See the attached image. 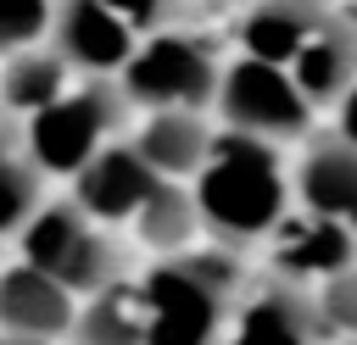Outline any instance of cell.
Segmentation results:
<instances>
[{
    "label": "cell",
    "instance_id": "obj_16",
    "mask_svg": "<svg viewBox=\"0 0 357 345\" xmlns=\"http://www.w3.org/2000/svg\"><path fill=\"white\" fill-rule=\"evenodd\" d=\"M128 228H134V245H145L151 256L195 250V245L206 239V217H201L195 184H173V178H162L156 195L139 206V217H134Z\"/></svg>",
    "mask_w": 357,
    "mask_h": 345
},
{
    "label": "cell",
    "instance_id": "obj_15",
    "mask_svg": "<svg viewBox=\"0 0 357 345\" xmlns=\"http://www.w3.org/2000/svg\"><path fill=\"white\" fill-rule=\"evenodd\" d=\"M145 339H151V312H145L139 278H117V284L84 295L78 323L67 334V345H145Z\"/></svg>",
    "mask_w": 357,
    "mask_h": 345
},
{
    "label": "cell",
    "instance_id": "obj_26",
    "mask_svg": "<svg viewBox=\"0 0 357 345\" xmlns=\"http://www.w3.org/2000/svg\"><path fill=\"white\" fill-rule=\"evenodd\" d=\"M340 345H357V339H340Z\"/></svg>",
    "mask_w": 357,
    "mask_h": 345
},
{
    "label": "cell",
    "instance_id": "obj_4",
    "mask_svg": "<svg viewBox=\"0 0 357 345\" xmlns=\"http://www.w3.org/2000/svg\"><path fill=\"white\" fill-rule=\"evenodd\" d=\"M223 56L212 39H201L195 28L173 22V28H156V33H139V50L134 61L117 72L123 95L134 100V111H212L218 106V89H223Z\"/></svg>",
    "mask_w": 357,
    "mask_h": 345
},
{
    "label": "cell",
    "instance_id": "obj_5",
    "mask_svg": "<svg viewBox=\"0 0 357 345\" xmlns=\"http://www.w3.org/2000/svg\"><path fill=\"white\" fill-rule=\"evenodd\" d=\"M11 256L56 273L67 289L78 295H95L117 278H128V250L117 245V234L106 223H95L73 195L67 200H50L17 239H11Z\"/></svg>",
    "mask_w": 357,
    "mask_h": 345
},
{
    "label": "cell",
    "instance_id": "obj_20",
    "mask_svg": "<svg viewBox=\"0 0 357 345\" xmlns=\"http://www.w3.org/2000/svg\"><path fill=\"white\" fill-rule=\"evenodd\" d=\"M318 306H324L335 339H357V262L346 273H335V278L318 284Z\"/></svg>",
    "mask_w": 357,
    "mask_h": 345
},
{
    "label": "cell",
    "instance_id": "obj_25",
    "mask_svg": "<svg viewBox=\"0 0 357 345\" xmlns=\"http://www.w3.org/2000/svg\"><path fill=\"white\" fill-rule=\"evenodd\" d=\"M206 6H234V0H206Z\"/></svg>",
    "mask_w": 357,
    "mask_h": 345
},
{
    "label": "cell",
    "instance_id": "obj_10",
    "mask_svg": "<svg viewBox=\"0 0 357 345\" xmlns=\"http://www.w3.org/2000/svg\"><path fill=\"white\" fill-rule=\"evenodd\" d=\"M50 45L84 78H117L134 61V50H139V28L128 17H117L106 0H61Z\"/></svg>",
    "mask_w": 357,
    "mask_h": 345
},
{
    "label": "cell",
    "instance_id": "obj_11",
    "mask_svg": "<svg viewBox=\"0 0 357 345\" xmlns=\"http://www.w3.org/2000/svg\"><path fill=\"white\" fill-rule=\"evenodd\" d=\"M351 262H357V228H346L324 211H307V206H296L268 239V273H284L301 284H324V278L346 273Z\"/></svg>",
    "mask_w": 357,
    "mask_h": 345
},
{
    "label": "cell",
    "instance_id": "obj_24",
    "mask_svg": "<svg viewBox=\"0 0 357 345\" xmlns=\"http://www.w3.org/2000/svg\"><path fill=\"white\" fill-rule=\"evenodd\" d=\"M223 345H251V339H245V334H234V328H229V339H223Z\"/></svg>",
    "mask_w": 357,
    "mask_h": 345
},
{
    "label": "cell",
    "instance_id": "obj_21",
    "mask_svg": "<svg viewBox=\"0 0 357 345\" xmlns=\"http://www.w3.org/2000/svg\"><path fill=\"white\" fill-rule=\"evenodd\" d=\"M117 17H128L139 33H156V28H173L184 22V0H106Z\"/></svg>",
    "mask_w": 357,
    "mask_h": 345
},
{
    "label": "cell",
    "instance_id": "obj_14",
    "mask_svg": "<svg viewBox=\"0 0 357 345\" xmlns=\"http://www.w3.org/2000/svg\"><path fill=\"white\" fill-rule=\"evenodd\" d=\"M329 17L335 11L324 0H251V11L240 17V33L234 39H240L245 56H262V61L290 67Z\"/></svg>",
    "mask_w": 357,
    "mask_h": 345
},
{
    "label": "cell",
    "instance_id": "obj_9",
    "mask_svg": "<svg viewBox=\"0 0 357 345\" xmlns=\"http://www.w3.org/2000/svg\"><path fill=\"white\" fill-rule=\"evenodd\" d=\"M78 306H84V295L67 289L56 273H45L22 256L6 262V273H0V323H6V334L67 345V334L78 323Z\"/></svg>",
    "mask_w": 357,
    "mask_h": 345
},
{
    "label": "cell",
    "instance_id": "obj_8",
    "mask_svg": "<svg viewBox=\"0 0 357 345\" xmlns=\"http://www.w3.org/2000/svg\"><path fill=\"white\" fill-rule=\"evenodd\" d=\"M73 184V200L95 217V223H106V228H128L134 217H139V206L156 195V184H162V172L139 156V145L123 134V139H112L78 178H67Z\"/></svg>",
    "mask_w": 357,
    "mask_h": 345
},
{
    "label": "cell",
    "instance_id": "obj_18",
    "mask_svg": "<svg viewBox=\"0 0 357 345\" xmlns=\"http://www.w3.org/2000/svg\"><path fill=\"white\" fill-rule=\"evenodd\" d=\"M78 67L56 50V45H28V50H6V72H0V100L6 117H33L50 100H61L73 89Z\"/></svg>",
    "mask_w": 357,
    "mask_h": 345
},
{
    "label": "cell",
    "instance_id": "obj_3",
    "mask_svg": "<svg viewBox=\"0 0 357 345\" xmlns=\"http://www.w3.org/2000/svg\"><path fill=\"white\" fill-rule=\"evenodd\" d=\"M134 100L117 78H84L33 117H6V145H22L50 178H78L112 139H123Z\"/></svg>",
    "mask_w": 357,
    "mask_h": 345
},
{
    "label": "cell",
    "instance_id": "obj_17",
    "mask_svg": "<svg viewBox=\"0 0 357 345\" xmlns=\"http://www.w3.org/2000/svg\"><path fill=\"white\" fill-rule=\"evenodd\" d=\"M290 72H296V83L307 89L312 106H340V95L357 83V28L346 17H329L307 39V50L290 61Z\"/></svg>",
    "mask_w": 357,
    "mask_h": 345
},
{
    "label": "cell",
    "instance_id": "obj_23",
    "mask_svg": "<svg viewBox=\"0 0 357 345\" xmlns=\"http://www.w3.org/2000/svg\"><path fill=\"white\" fill-rule=\"evenodd\" d=\"M0 345H50V339H28V334H6Z\"/></svg>",
    "mask_w": 357,
    "mask_h": 345
},
{
    "label": "cell",
    "instance_id": "obj_6",
    "mask_svg": "<svg viewBox=\"0 0 357 345\" xmlns=\"http://www.w3.org/2000/svg\"><path fill=\"white\" fill-rule=\"evenodd\" d=\"M212 111H218L223 128H240V134L290 145V139H307L318 106L307 100V89L296 83L290 67L240 50V56L223 67V89H218V106H212Z\"/></svg>",
    "mask_w": 357,
    "mask_h": 345
},
{
    "label": "cell",
    "instance_id": "obj_22",
    "mask_svg": "<svg viewBox=\"0 0 357 345\" xmlns=\"http://www.w3.org/2000/svg\"><path fill=\"white\" fill-rule=\"evenodd\" d=\"M335 134H346L351 145H357V83L340 95V106H335Z\"/></svg>",
    "mask_w": 357,
    "mask_h": 345
},
{
    "label": "cell",
    "instance_id": "obj_7",
    "mask_svg": "<svg viewBox=\"0 0 357 345\" xmlns=\"http://www.w3.org/2000/svg\"><path fill=\"white\" fill-rule=\"evenodd\" d=\"M234 334H245L251 345H335V328L318 306V284L284 273H268L262 284L245 289L234 312Z\"/></svg>",
    "mask_w": 357,
    "mask_h": 345
},
{
    "label": "cell",
    "instance_id": "obj_13",
    "mask_svg": "<svg viewBox=\"0 0 357 345\" xmlns=\"http://www.w3.org/2000/svg\"><path fill=\"white\" fill-rule=\"evenodd\" d=\"M128 139L139 145V156H145L162 178L195 184V172L206 167V156H212V145H218V128L206 122V111L173 106V111H139V128H134Z\"/></svg>",
    "mask_w": 357,
    "mask_h": 345
},
{
    "label": "cell",
    "instance_id": "obj_1",
    "mask_svg": "<svg viewBox=\"0 0 357 345\" xmlns=\"http://www.w3.org/2000/svg\"><path fill=\"white\" fill-rule=\"evenodd\" d=\"M290 195H296V172H284L279 145L218 122V145H212L206 167L195 172L206 239H218L229 250L268 245L273 228L290 217Z\"/></svg>",
    "mask_w": 357,
    "mask_h": 345
},
{
    "label": "cell",
    "instance_id": "obj_19",
    "mask_svg": "<svg viewBox=\"0 0 357 345\" xmlns=\"http://www.w3.org/2000/svg\"><path fill=\"white\" fill-rule=\"evenodd\" d=\"M50 200H56L50 195V172L22 145H6V195H0V228H6V239H17Z\"/></svg>",
    "mask_w": 357,
    "mask_h": 345
},
{
    "label": "cell",
    "instance_id": "obj_12",
    "mask_svg": "<svg viewBox=\"0 0 357 345\" xmlns=\"http://www.w3.org/2000/svg\"><path fill=\"white\" fill-rule=\"evenodd\" d=\"M290 172H296V206L357 228V145L346 134L307 139Z\"/></svg>",
    "mask_w": 357,
    "mask_h": 345
},
{
    "label": "cell",
    "instance_id": "obj_2",
    "mask_svg": "<svg viewBox=\"0 0 357 345\" xmlns=\"http://www.w3.org/2000/svg\"><path fill=\"white\" fill-rule=\"evenodd\" d=\"M139 284H145V312H151L145 345H223L251 289L245 250H229L218 239L178 256H156L139 273Z\"/></svg>",
    "mask_w": 357,
    "mask_h": 345
}]
</instances>
